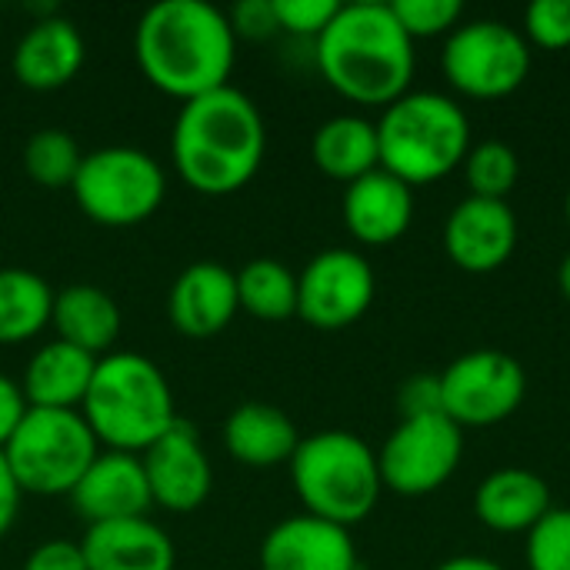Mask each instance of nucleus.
I'll use <instances>...</instances> for the list:
<instances>
[{
  "label": "nucleus",
  "mask_w": 570,
  "mask_h": 570,
  "mask_svg": "<svg viewBox=\"0 0 570 570\" xmlns=\"http://www.w3.org/2000/svg\"><path fill=\"white\" fill-rule=\"evenodd\" d=\"M87 570H174L177 548L150 518L90 524L80 538Z\"/></svg>",
  "instance_id": "nucleus-20"
},
{
  "label": "nucleus",
  "mask_w": 570,
  "mask_h": 570,
  "mask_svg": "<svg viewBox=\"0 0 570 570\" xmlns=\"http://www.w3.org/2000/svg\"><path fill=\"white\" fill-rule=\"evenodd\" d=\"M524 40L541 50H570V0H534L524 13Z\"/></svg>",
  "instance_id": "nucleus-32"
},
{
  "label": "nucleus",
  "mask_w": 570,
  "mask_h": 570,
  "mask_svg": "<svg viewBox=\"0 0 570 570\" xmlns=\"http://www.w3.org/2000/svg\"><path fill=\"white\" fill-rule=\"evenodd\" d=\"M397 407H401V421L444 414V407H441V377L438 374H417V377L404 381V387L397 394Z\"/></svg>",
  "instance_id": "nucleus-34"
},
{
  "label": "nucleus",
  "mask_w": 570,
  "mask_h": 570,
  "mask_svg": "<svg viewBox=\"0 0 570 570\" xmlns=\"http://www.w3.org/2000/svg\"><path fill=\"white\" fill-rule=\"evenodd\" d=\"M97 357L53 337L40 344L20 377V391L30 407H53V411H80Z\"/></svg>",
  "instance_id": "nucleus-22"
},
{
  "label": "nucleus",
  "mask_w": 570,
  "mask_h": 570,
  "mask_svg": "<svg viewBox=\"0 0 570 570\" xmlns=\"http://www.w3.org/2000/svg\"><path fill=\"white\" fill-rule=\"evenodd\" d=\"M53 287L27 267H0V344L37 337L53 314Z\"/></svg>",
  "instance_id": "nucleus-26"
},
{
  "label": "nucleus",
  "mask_w": 570,
  "mask_h": 570,
  "mask_svg": "<svg viewBox=\"0 0 570 570\" xmlns=\"http://www.w3.org/2000/svg\"><path fill=\"white\" fill-rule=\"evenodd\" d=\"M87 57L83 33L57 10L37 17L13 47V77L30 90H57L70 83Z\"/></svg>",
  "instance_id": "nucleus-18"
},
{
  "label": "nucleus",
  "mask_w": 570,
  "mask_h": 570,
  "mask_svg": "<svg viewBox=\"0 0 570 570\" xmlns=\"http://www.w3.org/2000/svg\"><path fill=\"white\" fill-rule=\"evenodd\" d=\"M27 407H30V404H27V397H23V391H20V381L0 374V451H3V444L10 441V434L17 431V424L23 421Z\"/></svg>",
  "instance_id": "nucleus-37"
},
{
  "label": "nucleus",
  "mask_w": 570,
  "mask_h": 570,
  "mask_svg": "<svg viewBox=\"0 0 570 570\" xmlns=\"http://www.w3.org/2000/svg\"><path fill=\"white\" fill-rule=\"evenodd\" d=\"M381 170L407 187L434 184L471 154V120L464 107L438 90H407L377 120Z\"/></svg>",
  "instance_id": "nucleus-5"
},
{
  "label": "nucleus",
  "mask_w": 570,
  "mask_h": 570,
  "mask_svg": "<svg viewBox=\"0 0 570 570\" xmlns=\"http://www.w3.org/2000/svg\"><path fill=\"white\" fill-rule=\"evenodd\" d=\"M7 464L23 494H70L100 454V444L80 411L27 407L3 444Z\"/></svg>",
  "instance_id": "nucleus-7"
},
{
  "label": "nucleus",
  "mask_w": 570,
  "mask_h": 570,
  "mask_svg": "<svg viewBox=\"0 0 570 570\" xmlns=\"http://www.w3.org/2000/svg\"><path fill=\"white\" fill-rule=\"evenodd\" d=\"M240 311L237 271L220 261H197L177 274L167 294L170 324L187 337L220 334Z\"/></svg>",
  "instance_id": "nucleus-17"
},
{
  "label": "nucleus",
  "mask_w": 570,
  "mask_h": 570,
  "mask_svg": "<svg viewBox=\"0 0 570 570\" xmlns=\"http://www.w3.org/2000/svg\"><path fill=\"white\" fill-rule=\"evenodd\" d=\"M394 17L411 40H431L461 27V0H394Z\"/></svg>",
  "instance_id": "nucleus-30"
},
{
  "label": "nucleus",
  "mask_w": 570,
  "mask_h": 570,
  "mask_svg": "<svg viewBox=\"0 0 570 570\" xmlns=\"http://www.w3.org/2000/svg\"><path fill=\"white\" fill-rule=\"evenodd\" d=\"M528 568L570 570V511L551 508L548 518L528 534Z\"/></svg>",
  "instance_id": "nucleus-31"
},
{
  "label": "nucleus",
  "mask_w": 570,
  "mask_h": 570,
  "mask_svg": "<svg viewBox=\"0 0 570 570\" xmlns=\"http://www.w3.org/2000/svg\"><path fill=\"white\" fill-rule=\"evenodd\" d=\"M20 501H23V491L7 464V454L0 451V538L13 528V521L20 514Z\"/></svg>",
  "instance_id": "nucleus-38"
},
{
  "label": "nucleus",
  "mask_w": 570,
  "mask_h": 570,
  "mask_svg": "<svg viewBox=\"0 0 570 570\" xmlns=\"http://www.w3.org/2000/svg\"><path fill=\"white\" fill-rule=\"evenodd\" d=\"M441 377V407L464 428H494L508 421L528 394V374L518 357L481 347L458 357Z\"/></svg>",
  "instance_id": "nucleus-10"
},
{
  "label": "nucleus",
  "mask_w": 570,
  "mask_h": 570,
  "mask_svg": "<svg viewBox=\"0 0 570 570\" xmlns=\"http://www.w3.org/2000/svg\"><path fill=\"white\" fill-rule=\"evenodd\" d=\"M80 160V144L60 127H43L23 144V170L40 187H70Z\"/></svg>",
  "instance_id": "nucleus-28"
},
{
  "label": "nucleus",
  "mask_w": 570,
  "mask_h": 570,
  "mask_svg": "<svg viewBox=\"0 0 570 570\" xmlns=\"http://www.w3.org/2000/svg\"><path fill=\"white\" fill-rule=\"evenodd\" d=\"M134 53L157 90L194 100L230 83L237 33L227 13L207 0H160L144 10Z\"/></svg>",
  "instance_id": "nucleus-2"
},
{
  "label": "nucleus",
  "mask_w": 570,
  "mask_h": 570,
  "mask_svg": "<svg viewBox=\"0 0 570 570\" xmlns=\"http://www.w3.org/2000/svg\"><path fill=\"white\" fill-rule=\"evenodd\" d=\"M344 224L354 240L387 247L414 224V187L387 170H371L344 187Z\"/></svg>",
  "instance_id": "nucleus-19"
},
{
  "label": "nucleus",
  "mask_w": 570,
  "mask_h": 570,
  "mask_svg": "<svg viewBox=\"0 0 570 570\" xmlns=\"http://www.w3.org/2000/svg\"><path fill=\"white\" fill-rule=\"evenodd\" d=\"M240 311L257 321H287L297 314V274L274 257H254L237 271Z\"/></svg>",
  "instance_id": "nucleus-27"
},
{
  "label": "nucleus",
  "mask_w": 570,
  "mask_h": 570,
  "mask_svg": "<svg viewBox=\"0 0 570 570\" xmlns=\"http://www.w3.org/2000/svg\"><path fill=\"white\" fill-rule=\"evenodd\" d=\"M321 77L351 104L387 107L411 90L417 57L414 40L391 3H341L334 20L314 40Z\"/></svg>",
  "instance_id": "nucleus-3"
},
{
  "label": "nucleus",
  "mask_w": 570,
  "mask_h": 570,
  "mask_svg": "<svg viewBox=\"0 0 570 570\" xmlns=\"http://www.w3.org/2000/svg\"><path fill=\"white\" fill-rule=\"evenodd\" d=\"M558 284H561V294L570 301V254L561 261V271H558Z\"/></svg>",
  "instance_id": "nucleus-40"
},
{
  "label": "nucleus",
  "mask_w": 570,
  "mask_h": 570,
  "mask_svg": "<svg viewBox=\"0 0 570 570\" xmlns=\"http://www.w3.org/2000/svg\"><path fill=\"white\" fill-rule=\"evenodd\" d=\"M23 570H87V558L80 551V541L53 538L27 554Z\"/></svg>",
  "instance_id": "nucleus-36"
},
{
  "label": "nucleus",
  "mask_w": 570,
  "mask_h": 570,
  "mask_svg": "<svg viewBox=\"0 0 570 570\" xmlns=\"http://www.w3.org/2000/svg\"><path fill=\"white\" fill-rule=\"evenodd\" d=\"M291 481L307 514L341 528L371 518L384 491L377 451L351 431L301 438L291 458Z\"/></svg>",
  "instance_id": "nucleus-6"
},
{
  "label": "nucleus",
  "mask_w": 570,
  "mask_h": 570,
  "mask_svg": "<svg viewBox=\"0 0 570 570\" xmlns=\"http://www.w3.org/2000/svg\"><path fill=\"white\" fill-rule=\"evenodd\" d=\"M351 528L314 514H294L274 524L261 541V570H357Z\"/></svg>",
  "instance_id": "nucleus-16"
},
{
  "label": "nucleus",
  "mask_w": 570,
  "mask_h": 570,
  "mask_svg": "<svg viewBox=\"0 0 570 570\" xmlns=\"http://www.w3.org/2000/svg\"><path fill=\"white\" fill-rule=\"evenodd\" d=\"M311 157L327 177L354 184L357 177L381 167L377 124L361 114H337L314 130Z\"/></svg>",
  "instance_id": "nucleus-25"
},
{
  "label": "nucleus",
  "mask_w": 570,
  "mask_h": 570,
  "mask_svg": "<svg viewBox=\"0 0 570 570\" xmlns=\"http://www.w3.org/2000/svg\"><path fill=\"white\" fill-rule=\"evenodd\" d=\"M337 10H341L337 0H274L277 27L284 33L311 37V40H317L324 33V27L334 20Z\"/></svg>",
  "instance_id": "nucleus-33"
},
{
  "label": "nucleus",
  "mask_w": 570,
  "mask_h": 570,
  "mask_svg": "<svg viewBox=\"0 0 570 570\" xmlns=\"http://www.w3.org/2000/svg\"><path fill=\"white\" fill-rule=\"evenodd\" d=\"M67 498L73 511L87 521V528L104 521L147 518L154 504L140 454L107 451V448H100V454L94 458V464L83 471V478Z\"/></svg>",
  "instance_id": "nucleus-15"
},
{
  "label": "nucleus",
  "mask_w": 570,
  "mask_h": 570,
  "mask_svg": "<svg viewBox=\"0 0 570 570\" xmlns=\"http://www.w3.org/2000/svg\"><path fill=\"white\" fill-rule=\"evenodd\" d=\"M464 454V431L448 414L401 421L377 451L381 481L404 498H424L444 488Z\"/></svg>",
  "instance_id": "nucleus-11"
},
{
  "label": "nucleus",
  "mask_w": 570,
  "mask_h": 570,
  "mask_svg": "<svg viewBox=\"0 0 570 570\" xmlns=\"http://www.w3.org/2000/svg\"><path fill=\"white\" fill-rule=\"evenodd\" d=\"M227 20L237 37H250V40H264L281 30L277 17H274V0H240L227 13Z\"/></svg>",
  "instance_id": "nucleus-35"
},
{
  "label": "nucleus",
  "mask_w": 570,
  "mask_h": 570,
  "mask_svg": "<svg viewBox=\"0 0 570 570\" xmlns=\"http://www.w3.org/2000/svg\"><path fill=\"white\" fill-rule=\"evenodd\" d=\"M441 67L448 83L471 100H501L531 73V43L504 20H468L448 33Z\"/></svg>",
  "instance_id": "nucleus-9"
},
{
  "label": "nucleus",
  "mask_w": 570,
  "mask_h": 570,
  "mask_svg": "<svg viewBox=\"0 0 570 570\" xmlns=\"http://www.w3.org/2000/svg\"><path fill=\"white\" fill-rule=\"evenodd\" d=\"M50 324L60 341L104 357L120 337V307L97 284H67L53 294Z\"/></svg>",
  "instance_id": "nucleus-24"
},
{
  "label": "nucleus",
  "mask_w": 570,
  "mask_h": 570,
  "mask_svg": "<svg viewBox=\"0 0 570 570\" xmlns=\"http://www.w3.org/2000/svg\"><path fill=\"white\" fill-rule=\"evenodd\" d=\"M267 154L261 107L234 83L184 100L170 130V160L187 187L227 197L247 187Z\"/></svg>",
  "instance_id": "nucleus-1"
},
{
  "label": "nucleus",
  "mask_w": 570,
  "mask_h": 570,
  "mask_svg": "<svg viewBox=\"0 0 570 570\" xmlns=\"http://www.w3.org/2000/svg\"><path fill=\"white\" fill-rule=\"evenodd\" d=\"M564 214H568V224H570V190H568V200H564Z\"/></svg>",
  "instance_id": "nucleus-41"
},
{
  "label": "nucleus",
  "mask_w": 570,
  "mask_h": 570,
  "mask_svg": "<svg viewBox=\"0 0 570 570\" xmlns=\"http://www.w3.org/2000/svg\"><path fill=\"white\" fill-rule=\"evenodd\" d=\"M80 414L100 448L127 454H144L177 421L167 374L137 351L97 357Z\"/></svg>",
  "instance_id": "nucleus-4"
},
{
  "label": "nucleus",
  "mask_w": 570,
  "mask_h": 570,
  "mask_svg": "<svg viewBox=\"0 0 570 570\" xmlns=\"http://www.w3.org/2000/svg\"><path fill=\"white\" fill-rule=\"evenodd\" d=\"M374 267L361 250L327 247L297 274V317L317 331H344L374 304Z\"/></svg>",
  "instance_id": "nucleus-12"
},
{
  "label": "nucleus",
  "mask_w": 570,
  "mask_h": 570,
  "mask_svg": "<svg viewBox=\"0 0 570 570\" xmlns=\"http://www.w3.org/2000/svg\"><path fill=\"white\" fill-rule=\"evenodd\" d=\"M551 511V488L524 468H501L478 484L474 514L498 534H531Z\"/></svg>",
  "instance_id": "nucleus-21"
},
{
  "label": "nucleus",
  "mask_w": 570,
  "mask_h": 570,
  "mask_svg": "<svg viewBox=\"0 0 570 570\" xmlns=\"http://www.w3.org/2000/svg\"><path fill=\"white\" fill-rule=\"evenodd\" d=\"M464 177H468L471 197L508 200V194L518 187L521 160H518V154L508 144L484 140V144L471 147V154L464 160Z\"/></svg>",
  "instance_id": "nucleus-29"
},
{
  "label": "nucleus",
  "mask_w": 570,
  "mask_h": 570,
  "mask_svg": "<svg viewBox=\"0 0 570 570\" xmlns=\"http://www.w3.org/2000/svg\"><path fill=\"white\" fill-rule=\"evenodd\" d=\"M140 461L150 484V498L164 511L190 514L214 491V468L204 451V441L197 428L184 417H177L174 428L140 454Z\"/></svg>",
  "instance_id": "nucleus-13"
},
{
  "label": "nucleus",
  "mask_w": 570,
  "mask_h": 570,
  "mask_svg": "<svg viewBox=\"0 0 570 570\" xmlns=\"http://www.w3.org/2000/svg\"><path fill=\"white\" fill-rule=\"evenodd\" d=\"M434 570H504L498 561L491 558H481V554H461V558H451L444 564H438Z\"/></svg>",
  "instance_id": "nucleus-39"
},
{
  "label": "nucleus",
  "mask_w": 570,
  "mask_h": 570,
  "mask_svg": "<svg viewBox=\"0 0 570 570\" xmlns=\"http://www.w3.org/2000/svg\"><path fill=\"white\" fill-rule=\"evenodd\" d=\"M70 190L90 220L104 227H134L164 204L167 174L154 154L110 144L83 154Z\"/></svg>",
  "instance_id": "nucleus-8"
},
{
  "label": "nucleus",
  "mask_w": 570,
  "mask_h": 570,
  "mask_svg": "<svg viewBox=\"0 0 570 570\" xmlns=\"http://www.w3.org/2000/svg\"><path fill=\"white\" fill-rule=\"evenodd\" d=\"M518 247V217L508 200L464 197L444 224V250L464 274L501 271Z\"/></svg>",
  "instance_id": "nucleus-14"
},
{
  "label": "nucleus",
  "mask_w": 570,
  "mask_h": 570,
  "mask_svg": "<svg viewBox=\"0 0 570 570\" xmlns=\"http://www.w3.org/2000/svg\"><path fill=\"white\" fill-rule=\"evenodd\" d=\"M301 444L297 424L287 411L267 401H247L234 407L224 421V448L234 461L250 468H277L291 464Z\"/></svg>",
  "instance_id": "nucleus-23"
}]
</instances>
